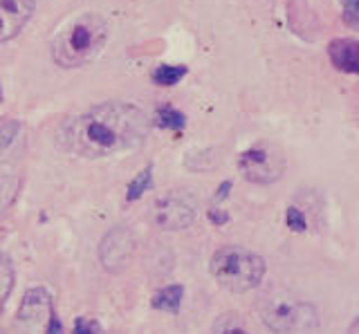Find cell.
Returning a JSON list of instances; mask_svg holds the SVG:
<instances>
[{"label":"cell","mask_w":359,"mask_h":334,"mask_svg":"<svg viewBox=\"0 0 359 334\" xmlns=\"http://www.w3.org/2000/svg\"><path fill=\"white\" fill-rule=\"evenodd\" d=\"M187 65H175V63H162L151 72V79L157 85H164V88H171L175 83H180L187 76Z\"/></svg>","instance_id":"4fadbf2b"},{"label":"cell","mask_w":359,"mask_h":334,"mask_svg":"<svg viewBox=\"0 0 359 334\" xmlns=\"http://www.w3.org/2000/svg\"><path fill=\"white\" fill-rule=\"evenodd\" d=\"M308 305L299 303L287 294L272 292L263 296L258 312H261V321L265 323L267 330H272L276 334H287L294 328H299L306 316Z\"/></svg>","instance_id":"8992f818"},{"label":"cell","mask_w":359,"mask_h":334,"mask_svg":"<svg viewBox=\"0 0 359 334\" xmlns=\"http://www.w3.org/2000/svg\"><path fill=\"white\" fill-rule=\"evenodd\" d=\"M211 334H250L247 332V326L241 314L236 312H224L216 321H213Z\"/></svg>","instance_id":"9a60e30c"},{"label":"cell","mask_w":359,"mask_h":334,"mask_svg":"<svg viewBox=\"0 0 359 334\" xmlns=\"http://www.w3.org/2000/svg\"><path fill=\"white\" fill-rule=\"evenodd\" d=\"M0 102H3V85H0Z\"/></svg>","instance_id":"603a6c76"},{"label":"cell","mask_w":359,"mask_h":334,"mask_svg":"<svg viewBox=\"0 0 359 334\" xmlns=\"http://www.w3.org/2000/svg\"><path fill=\"white\" fill-rule=\"evenodd\" d=\"M184 298V287L182 285H166L162 289H157L151 298V305L157 312H168V314H177L182 307Z\"/></svg>","instance_id":"8fae6325"},{"label":"cell","mask_w":359,"mask_h":334,"mask_svg":"<svg viewBox=\"0 0 359 334\" xmlns=\"http://www.w3.org/2000/svg\"><path fill=\"white\" fill-rule=\"evenodd\" d=\"M36 12V0H0V46L16 39Z\"/></svg>","instance_id":"ba28073f"},{"label":"cell","mask_w":359,"mask_h":334,"mask_svg":"<svg viewBox=\"0 0 359 334\" xmlns=\"http://www.w3.org/2000/svg\"><path fill=\"white\" fill-rule=\"evenodd\" d=\"M72 334H104V328H101V323L93 316H76L72 326Z\"/></svg>","instance_id":"ac0fdd59"},{"label":"cell","mask_w":359,"mask_h":334,"mask_svg":"<svg viewBox=\"0 0 359 334\" xmlns=\"http://www.w3.org/2000/svg\"><path fill=\"white\" fill-rule=\"evenodd\" d=\"M341 14L348 25L357 27V23H359V3L357 0H341Z\"/></svg>","instance_id":"d6986e66"},{"label":"cell","mask_w":359,"mask_h":334,"mask_svg":"<svg viewBox=\"0 0 359 334\" xmlns=\"http://www.w3.org/2000/svg\"><path fill=\"white\" fill-rule=\"evenodd\" d=\"M209 274L227 292L245 294L263 283L267 265L263 256H258L256 251L238 247V244H229V247H220L211 256Z\"/></svg>","instance_id":"3957f363"},{"label":"cell","mask_w":359,"mask_h":334,"mask_svg":"<svg viewBox=\"0 0 359 334\" xmlns=\"http://www.w3.org/2000/svg\"><path fill=\"white\" fill-rule=\"evenodd\" d=\"M45 334H65L63 323L59 316H56V312H52V314L48 316V323H45Z\"/></svg>","instance_id":"44dd1931"},{"label":"cell","mask_w":359,"mask_h":334,"mask_svg":"<svg viewBox=\"0 0 359 334\" xmlns=\"http://www.w3.org/2000/svg\"><path fill=\"white\" fill-rule=\"evenodd\" d=\"M328 59L339 72H359V43L355 39H334L328 43Z\"/></svg>","instance_id":"30bf717a"},{"label":"cell","mask_w":359,"mask_h":334,"mask_svg":"<svg viewBox=\"0 0 359 334\" xmlns=\"http://www.w3.org/2000/svg\"><path fill=\"white\" fill-rule=\"evenodd\" d=\"M198 216V204L194 195L187 191H168L166 195L157 197L151 218L153 225L162 231H182L189 229L196 222Z\"/></svg>","instance_id":"5b68a950"},{"label":"cell","mask_w":359,"mask_h":334,"mask_svg":"<svg viewBox=\"0 0 359 334\" xmlns=\"http://www.w3.org/2000/svg\"><path fill=\"white\" fill-rule=\"evenodd\" d=\"M229 191H231V182H222L216 188V193H213V202H222L224 197H229Z\"/></svg>","instance_id":"7402d4cb"},{"label":"cell","mask_w":359,"mask_h":334,"mask_svg":"<svg viewBox=\"0 0 359 334\" xmlns=\"http://www.w3.org/2000/svg\"><path fill=\"white\" fill-rule=\"evenodd\" d=\"M153 128L140 106L106 102L70 117L59 128V146L79 158L97 160L144 146Z\"/></svg>","instance_id":"6da1fadb"},{"label":"cell","mask_w":359,"mask_h":334,"mask_svg":"<svg viewBox=\"0 0 359 334\" xmlns=\"http://www.w3.org/2000/svg\"><path fill=\"white\" fill-rule=\"evenodd\" d=\"M155 126H160L162 130H171V132H182L187 126V117L184 113H180L173 106H162L155 110V117H151Z\"/></svg>","instance_id":"7c38bea8"},{"label":"cell","mask_w":359,"mask_h":334,"mask_svg":"<svg viewBox=\"0 0 359 334\" xmlns=\"http://www.w3.org/2000/svg\"><path fill=\"white\" fill-rule=\"evenodd\" d=\"M151 186H153V164H146L144 169L128 182L126 202H137L140 197H144L146 191H151Z\"/></svg>","instance_id":"5bb4252c"},{"label":"cell","mask_w":359,"mask_h":334,"mask_svg":"<svg viewBox=\"0 0 359 334\" xmlns=\"http://www.w3.org/2000/svg\"><path fill=\"white\" fill-rule=\"evenodd\" d=\"M285 227L290 231H294V233H303L308 229V220H306V216L301 214V209H297V207H287L285 209Z\"/></svg>","instance_id":"e0dca14e"},{"label":"cell","mask_w":359,"mask_h":334,"mask_svg":"<svg viewBox=\"0 0 359 334\" xmlns=\"http://www.w3.org/2000/svg\"><path fill=\"white\" fill-rule=\"evenodd\" d=\"M11 289H14V265H11L9 256L0 253V312L5 309Z\"/></svg>","instance_id":"2e32d148"},{"label":"cell","mask_w":359,"mask_h":334,"mask_svg":"<svg viewBox=\"0 0 359 334\" xmlns=\"http://www.w3.org/2000/svg\"><path fill=\"white\" fill-rule=\"evenodd\" d=\"M207 218H209L211 225H216V227H222V225H227V222H229V214H227V211H224V209H220V207L209 209Z\"/></svg>","instance_id":"ffe728a7"},{"label":"cell","mask_w":359,"mask_h":334,"mask_svg":"<svg viewBox=\"0 0 359 334\" xmlns=\"http://www.w3.org/2000/svg\"><path fill=\"white\" fill-rule=\"evenodd\" d=\"M110 25L104 16L86 12L70 20L52 41V61L63 70H74L90 63L104 50Z\"/></svg>","instance_id":"7a4b0ae2"},{"label":"cell","mask_w":359,"mask_h":334,"mask_svg":"<svg viewBox=\"0 0 359 334\" xmlns=\"http://www.w3.org/2000/svg\"><path fill=\"white\" fill-rule=\"evenodd\" d=\"M54 312L52 294L45 287H29L18 305L16 319L22 323H39Z\"/></svg>","instance_id":"9c48e42d"},{"label":"cell","mask_w":359,"mask_h":334,"mask_svg":"<svg viewBox=\"0 0 359 334\" xmlns=\"http://www.w3.org/2000/svg\"><path fill=\"white\" fill-rule=\"evenodd\" d=\"M133 251H135V238L130 229L115 227L106 233L104 240L99 244V260L106 270L117 272L130 263Z\"/></svg>","instance_id":"52a82bcc"},{"label":"cell","mask_w":359,"mask_h":334,"mask_svg":"<svg viewBox=\"0 0 359 334\" xmlns=\"http://www.w3.org/2000/svg\"><path fill=\"white\" fill-rule=\"evenodd\" d=\"M238 173L245 177L247 182L258 184V186H267L278 182L285 173V155L276 144L269 141H258L254 146L245 148L238 155Z\"/></svg>","instance_id":"277c9868"}]
</instances>
